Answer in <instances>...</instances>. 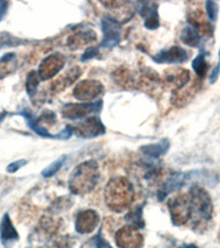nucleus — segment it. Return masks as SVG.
Returning <instances> with one entry per match:
<instances>
[{
  "label": "nucleus",
  "mask_w": 220,
  "mask_h": 248,
  "mask_svg": "<svg viewBox=\"0 0 220 248\" xmlns=\"http://www.w3.org/2000/svg\"><path fill=\"white\" fill-rule=\"evenodd\" d=\"M206 7V13L207 17L209 19V21L215 22L218 17V5L215 1H206L205 3Z\"/></svg>",
  "instance_id": "obj_28"
},
{
  "label": "nucleus",
  "mask_w": 220,
  "mask_h": 248,
  "mask_svg": "<svg viewBox=\"0 0 220 248\" xmlns=\"http://www.w3.org/2000/svg\"><path fill=\"white\" fill-rule=\"evenodd\" d=\"M65 161H66V155H62V157H59L58 160H55L54 162H52L49 167L45 168V169L42 171V175L44 178L53 177V175L63 167Z\"/></svg>",
  "instance_id": "obj_26"
},
{
  "label": "nucleus",
  "mask_w": 220,
  "mask_h": 248,
  "mask_svg": "<svg viewBox=\"0 0 220 248\" xmlns=\"http://www.w3.org/2000/svg\"><path fill=\"white\" fill-rule=\"evenodd\" d=\"M17 69L15 53H6L0 58V79L14 73Z\"/></svg>",
  "instance_id": "obj_21"
},
{
  "label": "nucleus",
  "mask_w": 220,
  "mask_h": 248,
  "mask_svg": "<svg viewBox=\"0 0 220 248\" xmlns=\"http://www.w3.org/2000/svg\"><path fill=\"white\" fill-rule=\"evenodd\" d=\"M134 199V190L126 178L111 179L105 189L107 206L115 212H122L131 205Z\"/></svg>",
  "instance_id": "obj_2"
},
{
  "label": "nucleus",
  "mask_w": 220,
  "mask_h": 248,
  "mask_svg": "<svg viewBox=\"0 0 220 248\" xmlns=\"http://www.w3.org/2000/svg\"><path fill=\"white\" fill-rule=\"evenodd\" d=\"M103 92V86L101 82L94 79H85L79 82L73 91V95L76 99L82 102L93 101Z\"/></svg>",
  "instance_id": "obj_9"
},
{
  "label": "nucleus",
  "mask_w": 220,
  "mask_h": 248,
  "mask_svg": "<svg viewBox=\"0 0 220 248\" xmlns=\"http://www.w3.org/2000/svg\"><path fill=\"white\" fill-rule=\"evenodd\" d=\"M142 243V235L133 226L122 227L116 234V244L120 248H139Z\"/></svg>",
  "instance_id": "obj_11"
},
{
  "label": "nucleus",
  "mask_w": 220,
  "mask_h": 248,
  "mask_svg": "<svg viewBox=\"0 0 220 248\" xmlns=\"http://www.w3.org/2000/svg\"><path fill=\"white\" fill-rule=\"evenodd\" d=\"M178 248H198L196 245H193V244H189V245H182Z\"/></svg>",
  "instance_id": "obj_35"
},
{
  "label": "nucleus",
  "mask_w": 220,
  "mask_h": 248,
  "mask_svg": "<svg viewBox=\"0 0 220 248\" xmlns=\"http://www.w3.org/2000/svg\"><path fill=\"white\" fill-rule=\"evenodd\" d=\"M103 101L81 103V104H66L63 106L62 114L64 118L76 121V119L87 117L88 115L96 114L102 110Z\"/></svg>",
  "instance_id": "obj_5"
},
{
  "label": "nucleus",
  "mask_w": 220,
  "mask_h": 248,
  "mask_svg": "<svg viewBox=\"0 0 220 248\" xmlns=\"http://www.w3.org/2000/svg\"><path fill=\"white\" fill-rule=\"evenodd\" d=\"M99 181L97 162L94 160L83 162L75 168L71 174L69 186L72 193L83 195L90 192Z\"/></svg>",
  "instance_id": "obj_3"
},
{
  "label": "nucleus",
  "mask_w": 220,
  "mask_h": 248,
  "mask_svg": "<svg viewBox=\"0 0 220 248\" xmlns=\"http://www.w3.org/2000/svg\"><path fill=\"white\" fill-rule=\"evenodd\" d=\"M98 54H99V47L98 46H89V47H87V50H85V52H84V53L82 54L81 61L86 62V61H88V60L96 58Z\"/></svg>",
  "instance_id": "obj_29"
},
{
  "label": "nucleus",
  "mask_w": 220,
  "mask_h": 248,
  "mask_svg": "<svg viewBox=\"0 0 220 248\" xmlns=\"http://www.w3.org/2000/svg\"><path fill=\"white\" fill-rule=\"evenodd\" d=\"M116 78L115 82L118 83L119 85H122L125 87H128L132 83V75L128 70L123 71H116Z\"/></svg>",
  "instance_id": "obj_27"
},
{
  "label": "nucleus",
  "mask_w": 220,
  "mask_h": 248,
  "mask_svg": "<svg viewBox=\"0 0 220 248\" xmlns=\"http://www.w3.org/2000/svg\"><path fill=\"white\" fill-rule=\"evenodd\" d=\"M191 54L184 47L173 46L170 49L162 50L152 57V60L158 64H182L189 61Z\"/></svg>",
  "instance_id": "obj_8"
},
{
  "label": "nucleus",
  "mask_w": 220,
  "mask_h": 248,
  "mask_svg": "<svg viewBox=\"0 0 220 248\" xmlns=\"http://www.w3.org/2000/svg\"><path fill=\"white\" fill-rule=\"evenodd\" d=\"M39 82H40V78L38 75V72L35 71H31L27 77V82H26V89H27V93L30 97H33L34 94L37 93L38 86H39Z\"/></svg>",
  "instance_id": "obj_25"
},
{
  "label": "nucleus",
  "mask_w": 220,
  "mask_h": 248,
  "mask_svg": "<svg viewBox=\"0 0 220 248\" xmlns=\"http://www.w3.org/2000/svg\"><path fill=\"white\" fill-rule=\"evenodd\" d=\"M8 7H9V2H8V1H0V20L5 17V15L7 14Z\"/></svg>",
  "instance_id": "obj_33"
},
{
  "label": "nucleus",
  "mask_w": 220,
  "mask_h": 248,
  "mask_svg": "<svg viewBox=\"0 0 220 248\" xmlns=\"http://www.w3.org/2000/svg\"><path fill=\"white\" fill-rule=\"evenodd\" d=\"M181 40L184 45H187L190 46H199L202 41V35L199 32L194 29L191 26H186L181 32Z\"/></svg>",
  "instance_id": "obj_22"
},
{
  "label": "nucleus",
  "mask_w": 220,
  "mask_h": 248,
  "mask_svg": "<svg viewBox=\"0 0 220 248\" xmlns=\"http://www.w3.org/2000/svg\"><path fill=\"white\" fill-rule=\"evenodd\" d=\"M99 215L93 210L81 212L76 217L75 230L81 234H88L93 232L99 224Z\"/></svg>",
  "instance_id": "obj_14"
},
{
  "label": "nucleus",
  "mask_w": 220,
  "mask_h": 248,
  "mask_svg": "<svg viewBox=\"0 0 220 248\" xmlns=\"http://www.w3.org/2000/svg\"><path fill=\"white\" fill-rule=\"evenodd\" d=\"M219 74H220V63H218V65L215 67L211 72L210 75H209V82L211 84H214L216 81H217V78H219Z\"/></svg>",
  "instance_id": "obj_32"
},
{
  "label": "nucleus",
  "mask_w": 220,
  "mask_h": 248,
  "mask_svg": "<svg viewBox=\"0 0 220 248\" xmlns=\"http://www.w3.org/2000/svg\"><path fill=\"white\" fill-rule=\"evenodd\" d=\"M190 72L185 69H171L166 70L164 74V82L167 85L173 87L174 92L182 90L190 81Z\"/></svg>",
  "instance_id": "obj_15"
},
{
  "label": "nucleus",
  "mask_w": 220,
  "mask_h": 248,
  "mask_svg": "<svg viewBox=\"0 0 220 248\" xmlns=\"http://www.w3.org/2000/svg\"><path fill=\"white\" fill-rule=\"evenodd\" d=\"M7 115H8V111H6V110H3L0 113V124L3 122V119L7 117Z\"/></svg>",
  "instance_id": "obj_34"
},
{
  "label": "nucleus",
  "mask_w": 220,
  "mask_h": 248,
  "mask_svg": "<svg viewBox=\"0 0 220 248\" xmlns=\"http://www.w3.org/2000/svg\"><path fill=\"white\" fill-rule=\"evenodd\" d=\"M103 40L99 47L113 49L121 40V23L111 16H105L102 19Z\"/></svg>",
  "instance_id": "obj_4"
},
{
  "label": "nucleus",
  "mask_w": 220,
  "mask_h": 248,
  "mask_svg": "<svg viewBox=\"0 0 220 248\" xmlns=\"http://www.w3.org/2000/svg\"><path fill=\"white\" fill-rule=\"evenodd\" d=\"M170 148V140L169 139H162L155 143H150V145L143 146L141 149V153L147 155L149 159H159L162 155L167 153Z\"/></svg>",
  "instance_id": "obj_19"
},
{
  "label": "nucleus",
  "mask_w": 220,
  "mask_h": 248,
  "mask_svg": "<svg viewBox=\"0 0 220 248\" xmlns=\"http://www.w3.org/2000/svg\"><path fill=\"white\" fill-rule=\"evenodd\" d=\"M96 40V33L93 30H81L77 31L73 35H71L67 40V46L72 50H77L86 45H90Z\"/></svg>",
  "instance_id": "obj_18"
},
{
  "label": "nucleus",
  "mask_w": 220,
  "mask_h": 248,
  "mask_svg": "<svg viewBox=\"0 0 220 248\" xmlns=\"http://www.w3.org/2000/svg\"><path fill=\"white\" fill-rule=\"evenodd\" d=\"M126 219L129 222L130 226H133L135 229H142L145 226V223H143L142 219V206L135 207L133 211L128 213Z\"/></svg>",
  "instance_id": "obj_24"
},
{
  "label": "nucleus",
  "mask_w": 220,
  "mask_h": 248,
  "mask_svg": "<svg viewBox=\"0 0 220 248\" xmlns=\"http://www.w3.org/2000/svg\"><path fill=\"white\" fill-rule=\"evenodd\" d=\"M73 128L74 133L83 138L97 137L99 135H103L106 131L105 126L103 125L102 121L97 116H90Z\"/></svg>",
  "instance_id": "obj_12"
},
{
  "label": "nucleus",
  "mask_w": 220,
  "mask_h": 248,
  "mask_svg": "<svg viewBox=\"0 0 220 248\" xmlns=\"http://www.w3.org/2000/svg\"><path fill=\"white\" fill-rule=\"evenodd\" d=\"M219 63H220V50H219Z\"/></svg>",
  "instance_id": "obj_36"
},
{
  "label": "nucleus",
  "mask_w": 220,
  "mask_h": 248,
  "mask_svg": "<svg viewBox=\"0 0 220 248\" xmlns=\"http://www.w3.org/2000/svg\"><path fill=\"white\" fill-rule=\"evenodd\" d=\"M191 67H193L196 75H197L199 78H203L205 77L208 71V67H209V65H208V63L206 61L205 52H201V53L194 59L193 63H191Z\"/></svg>",
  "instance_id": "obj_23"
},
{
  "label": "nucleus",
  "mask_w": 220,
  "mask_h": 248,
  "mask_svg": "<svg viewBox=\"0 0 220 248\" xmlns=\"http://www.w3.org/2000/svg\"><path fill=\"white\" fill-rule=\"evenodd\" d=\"M27 163H28V161L25 159L17 160V161L11 162L10 165L7 167V171L9 172V173H15V172H17L19 169H21L22 167H25Z\"/></svg>",
  "instance_id": "obj_30"
},
{
  "label": "nucleus",
  "mask_w": 220,
  "mask_h": 248,
  "mask_svg": "<svg viewBox=\"0 0 220 248\" xmlns=\"http://www.w3.org/2000/svg\"><path fill=\"white\" fill-rule=\"evenodd\" d=\"M93 243L95 248H111L109 244L106 242V239L102 236L101 232L93 238Z\"/></svg>",
  "instance_id": "obj_31"
},
{
  "label": "nucleus",
  "mask_w": 220,
  "mask_h": 248,
  "mask_svg": "<svg viewBox=\"0 0 220 248\" xmlns=\"http://www.w3.org/2000/svg\"><path fill=\"white\" fill-rule=\"evenodd\" d=\"M19 239V234L15 229L9 214H5L0 223V241L6 248H10Z\"/></svg>",
  "instance_id": "obj_16"
},
{
  "label": "nucleus",
  "mask_w": 220,
  "mask_h": 248,
  "mask_svg": "<svg viewBox=\"0 0 220 248\" xmlns=\"http://www.w3.org/2000/svg\"><path fill=\"white\" fill-rule=\"evenodd\" d=\"M171 218L175 225H184L190 222L189 194H179L169 202Z\"/></svg>",
  "instance_id": "obj_6"
},
{
  "label": "nucleus",
  "mask_w": 220,
  "mask_h": 248,
  "mask_svg": "<svg viewBox=\"0 0 220 248\" xmlns=\"http://www.w3.org/2000/svg\"><path fill=\"white\" fill-rule=\"evenodd\" d=\"M82 74V70L79 67L75 66L70 71H67L63 77L59 78L57 81L53 83V91L54 92H61L64 89H66L67 86H70L73 84L76 79H77Z\"/></svg>",
  "instance_id": "obj_20"
},
{
  "label": "nucleus",
  "mask_w": 220,
  "mask_h": 248,
  "mask_svg": "<svg viewBox=\"0 0 220 248\" xmlns=\"http://www.w3.org/2000/svg\"><path fill=\"white\" fill-rule=\"evenodd\" d=\"M138 13L145 20V27L149 30H155L160 27L158 5L152 1H139L135 3Z\"/></svg>",
  "instance_id": "obj_13"
},
{
  "label": "nucleus",
  "mask_w": 220,
  "mask_h": 248,
  "mask_svg": "<svg viewBox=\"0 0 220 248\" xmlns=\"http://www.w3.org/2000/svg\"><path fill=\"white\" fill-rule=\"evenodd\" d=\"M190 222L193 229H199L209 223L213 217L214 206L208 192L202 186H193L189 192Z\"/></svg>",
  "instance_id": "obj_1"
},
{
  "label": "nucleus",
  "mask_w": 220,
  "mask_h": 248,
  "mask_svg": "<svg viewBox=\"0 0 220 248\" xmlns=\"http://www.w3.org/2000/svg\"><path fill=\"white\" fill-rule=\"evenodd\" d=\"M194 173L195 171L177 172V173L173 174L171 178L167 179V181L164 183L158 193L159 201H163L167 195L173 193L175 191H177L178 189H181L182 186H185L186 183H189L190 180L194 178L193 177Z\"/></svg>",
  "instance_id": "obj_10"
},
{
  "label": "nucleus",
  "mask_w": 220,
  "mask_h": 248,
  "mask_svg": "<svg viewBox=\"0 0 220 248\" xmlns=\"http://www.w3.org/2000/svg\"><path fill=\"white\" fill-rule=\"evenodd\" d=\"M65 59L61 53H53L46 57L40 64L38 75L41 81H46L55 77L64 67Z\"/></svg>",
  "instance_id": "obj_7"
},
{
  "label": "nucleus",
  "mask_w": 220,
  "mask_h": 248,
  "mask_svg": "<svg viewBox=\"0 0 220 248\" xmlns=\"http://www.w3.org/2000/svg\"><path fill=\"white\" fill-rule=\"evenodd\" d=\"M20 115L22 116L23 118L26 119V122L28 124V127L33 131V133L37 134L40 137L43 138H51V139H59V134L57 135H52L50 134V131L46 129V127H44L42 125V123L39 121L37 117H34L29 110H22L20 111Z\"/></svg>",
  "instance_id": "obj_17"
}]
</instances>
